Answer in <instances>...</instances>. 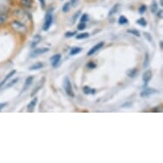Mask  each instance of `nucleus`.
<instances>
[{
  "mask_svg": "<svg viewBox=\"0 0 163 163\" xmlns=\"http://www.w3.org/2000/svg\"><path fill=\"white\" fill-rule=\"evenodd\" d=\"M37 103H38V98L34 97V98L30 102V104H28V105H27V109H28L29 112H33V111H34V109Z\"/></svg>",
  "mask_w": 163,
  "mask_h": 163,
  "instance_id": "ddd939ff",
  "label": "nucleus"
},
{
  "mask_svg": "<svg viewBox=\"0 0 163 163\" xmlns=\"http://www.w3.org/2000/svg\"><path fill=\"white\" fill-rule=\"evenodd\" d=\"M61 58H62V55L61 54H56L54 55L53 56H51V57H50V63H51V66H52L53 68H56L60 62Z\"/></svg>",
  "mask_w": 163,
  "mask_h": 163,
  "instance_id": "423d86ee",
  "label": "nucleus"
},
{
  "mask_svg": "<svg viewBox=\"0 0 163 163\" xmlns=\"http://www.w3.org/2000/svg\"><path fill=\"white\" fill-rule=\"evenodd\" d=\"M143 35H144V37L146 38V40H148L149 42H152L153 39H152L151 35L149 34V33H147V32H144V33H143Z\"/></svg>",
  "mask_w": 163,
  "mask_h": 163,
  "instance_id": "473e14b6",
  "label": "nucleus"
},
{
  "mask_svg": "<svg viewBox=\"0 0 163 163\" xmlns=\"http://www.w3.org/2000/svg\"><path fill=\"white\" fill-rule=\"evenodd\" d=\"M136 23L139 25V26H141V27H145L147 26V21H146V20L143 17H141V18L138 19L137 21H136Z\"/></svg>",
  "mask_w": 163,
  "mask_h": 163,
  "instance_id": "6ab92c4d",
  "label": "nucleus"
},
{
  "mask_svg": "<svg viewBox=\"0 0 163 163\" xmlns=\"http://www.w3.org/2000/svg\"><path fill=\"white\" fill-rule=\"evenodd\" d=\"M150 10H151V12L153 14H155L158 11V5H157V3L155 1H154L152 3V5L150 6Z\"/></svg>",
  "mask_w": 163,
  "mask_h": 163,
  "instance_id": "4be33fe9",
  "label": "nucleus"
},
{
  "mask_svg": "<svg viewBox=\"0 0 163 163\" xmlns=\"http://www.w3.org/2000/svg\"><path fill=\"white\" fill-rule=\"evenodd\" d=\"M85 27H86V24H85V22H79L78 26H77V28L79 31H83V30L85 29Z\"/></svg>",
  "mask_w": 163,
  "mask_h": 163,
  "instance_id": "cd10ccee",
  "label": "nucleus"
},
{
  "mask_svg": "<svg viewBox=\"0 0 163 163\" xmlns=\"http://www.w3.org/2000/svg\"><path fill=\"white\" fill-rule=\"evenodd\" d=\"M63 88H64L65 92L67 93L68 96H69L71 97H74V92L73 91V86L70 82V79L69 77H65L63 79Z\"/></svg>",
  "mask_w": 163,
  "mask_h": 163,
  "instance_id": "f03ea898",
  "label": "nucleus"
},
{
  "mask_svg": "<svg viewBox=\"0 0 163 163\" xmlns=\"http://www.w3.org/2000/svg\"><path fill=\"white\" fill-rule=\"evenodd\" d=\"M146 10H147V7H146V5H141L140 6V8L139 9V11L140 14H143L145 11H146Z\"/></svg>",
  "mask_w": 163,
  "mask_h": 163,
  "instance_id": "72a5a7b5",
  "label": "nucleus"
},
{
  "mask_svg": "<svg viewBox=\"0 0 163 163\" xmlns=\"http://www.w3.org/2000/svg\"><path fill=\"white\" fill-rule=\"evenodd\" d=\"M162 44H163V42H162V41H161V42H160V46H161V49H162V48H163Z\"/></svg>",
  "mask_w": 163,
  "mask_h": 163,
  "instance_id": "79ce46f5",
  "label": "nucleus"
},
{
  "mask_svg": "<svg viewBox=\"0 0 163 163\" xmlns=\"http://www.w3.org/2000/svg\"><path fill=\"white\" fill-rule=\"evenodd\" d=\"M159 93L158 90L155 89H151V88H146V89H143L141 93H140V96L142 97H149L150 95H153V94Z\"/></svg>",
  "mask_w": 163,
  "mask_h": 163,
  "instance_id": "20e7f679",
  "label": "nucleus"
},
{
  "mask_svg": "<svg viewBox=\"0 0 163 163\" xmlns=\"http://www.w3.org/2000/svg\"><path fill=\"white\" fill-rule=\"evenodd\" d=\"M12 27L15 28V29H25V26L21 22L18 21H12Z\"/></svg>",
  "mask_w": 163,
  "mask_h": 163,
  "instance_id": "4468645a",
  "label": "nucleus"
},
{
  "mask_svg": "<svg viewBox=\"0 0 163 163\" xmlns=\"http://www.w3.org/2000/svg\"><path fill=\"white\" fill-rule=\"evenodd\" d=\"M119 7H120V5H119V4L114 5V6L111 8V10H109V16H112V15H114V14H116V12H117L119 10Z\"/></svg>",
  "mask_w": 163,
  "mask_h": 163,
  "instance_id": "dca6fc26",
  "label": "nucleus"
},
{
  "mask_svg": "<svg viewBox=\"0 0 163 163\" xmlns=\"http://www.w3.org/2000/svg\"><path fill=\"white\" fill-rule=\"evenodd\" d=\"M52 12H53V9L48 10L45 16V22L43 25V30L45 32L50 29V27H51L52 22H53V13Z\"/></svg>",
  "mask_w": 163,
  "mask_h": 163,
  "instance_id": "f257e3e1",
  "label": "nucleus"
},
{
  "mask_svg": "<svg viewBox=\"0 0 163 163\" xmlns=\"http://www.w3.org/2000/svg\"><path fill=\"white\" fill-rule=\"evenodd\" d=\"M41 40H42V38H41V36H40V35H39V34L35 35L34 38V40H33V41H32L31 47H32V48H34L35 46L38 45L40 41H41Z\"/></svg>",
  "mask_w": 163,
  "mask_h": 163,
  "instance_id": "2eb2a0df",
  "label": "nucleus"
},
{
  "mask_svg": "<svg viewBox=\"0 0 163 163\" xmlns=\"http://www.w3.org/2000/svg\"><path fill=\"white\" fill-rule=\"evenodd\" d=\"M151 79H152V71L149 69L146 70L143 74V80L145 85L151 80Z\"/></svg>",
  "mask_w": 163,
  "mask_h": 163,
  "instance_id": "0eeeda50",
  "label": "nucleus"
},
{
  "mask_svg": "<svg viewBox=\"0 0 163 163\" xmlns=\"http://www.w3.org/2000/svg\"><path fill=\"white\" fill-rule=\"evenodd\" d=\"M7 105H8L7 103H1L0 104V112H1V110H3V109H5Z\"/></svg>",
  "mask_w": 163,
  "mask_h": 163,
  "instance_id": "4c0bfd02",
  "label": "nucleus"
},
{
  "mask_svg": "<svg viewBox=\"0 0 163 163\" xmlns=\"http://www.w3.org/2000/svg\"><path fill=\"white\" fill-rule=\"evenodd\" d=\"M89 37V33H82V34H76V39L77 40H85V39H87Z\"/></svg>",
  "mask_w": 163,
  "mask_h": 163,
  "instance_id": "a211bd4d",
  "label": "nucleus"
},
{
  "mask_svg": "<svg viewBox=\"0 0 163 163\" xmlns=\"http://www.w3.org/2000/svg\"><path fill=\"white\" fill-rule=\"evenodd\" d=\"M50 50L49 48L45 47V48H35L31 53H30V57L31 58H34L36 56H39L40 55L45 54L46 52H48Z\"/></svg>",
  "mask_w": 163,
  "mask_h": 163,
  "instance_id": "7ed1b4c3",
  "label": "nucleus"
},
{
  "mask_svg": "<svg viewBox=\"0 0 163 163\" xmlns=\"http://www.w3.org/2000/svg\"><path fill=\"white\" fill-rule=\"evenodd\" d=\"M79 0H70V5H72V6H74V7H75L76 5L79 4Z\"/></svg>",
  "mask_w": 163,
  "mask_h": 163,
  "instance_id": "c9c22d12",
  "label": "nucleus"
},
{
  "mask_svg": "<svg viewBox=\"0 0 163 163\" xmlns=\"http://www.w3.org/2000/svg\"><path fill=\"white\" fill-rule=\"evenodd\" d=\"M86 66H87V68H89L90 69H94L97 68V64L95 62H89Z\"/></svg>",
  "mask_w": 163,
  "mask_h": 163,
  "instance_id": "2f4dec72",
  "label": "nucleus"
},
{
  "mask_svg": "<svg viewBox=\"0 0 163 163\" xmlns=\"http://www.w3.org/2000/svg\"><path fill=\"white\" fill-rule=\"evenodd\" d=\"M118 22H119V24H120V25L127 24V23H128V20H127V18H126V16H124V15H120V16L119 17Z\"/></svg>",
  "mask_w": 163,
  "mask_h": 163,
  "instance_id": "412c9836",
  "label": "nucleus"
},
{
  "mask_svg": "<svg viewBox=\"0 0 163 163\" xmlns=\"http://www.w3.org/2000/svg\"><path fill=\"white\" fill-rule=\"evenodd\" d=\"M126 32H127L128 34H130L136 36V37H140V36H141V35H140V32L136 29H128Z\"/></svg>",
  "mask_w": 163,
  "mask_h": 163,
  "instance_id": "5701e85b",
  "label": "nucleus"
},
{
  "mask_svg": "<svg viewBox=\"0 0 163 163\" xmlns=\"http://www.w3.org/2000/svg\"><path fill=\"white\" fill-rule=\"evenodd\" d=\"M21 5L25 7L30 8L33 5V1L32 0H21Z\"/></svg>",
  "mask_w": 163,
  "mask_h": 163,
  "instance_id": "aec40b11",
  "label": "nucleus"
},
{
  "mask_svg": "<svg viewBox=\"0 0 163 163\" xmlns=\"http://www.w3.org/2000/svg\"><path fill=\"white\" fill-rule=\"evenodd\" d=\"M149 62H150L149 56V53H146L144 60H143V67H144V68H147L149 65Z\"/></svg>",
  "mask_w": 163,
  "mask_h": 163,
  "instance_id": "b1692460",
  "label": "nucleus"
},
{
  "mask_svg": "<svg viewBox=\"0 0 163 163\" xmlns=\"http://www.w3.org/2000/svg\"><path fill=\"white\" fill-rule=\"evenodd\" d=\"M76 34H77L76 32H71V31H69V32H66L64 35L66 38H72V37H74V35Z\"/></svg>",
  "mask_w": 163,
  "mask_h": 163,
  "instance_id": "c756f323",
  "label": "nucleus"
},
{
  "mask_svg": "<svg viewBox=\"0 0 163 163\" xmlns=\"http://www.w3.org/2000/svg\"><path fill=\"white\" fill-rule=\"evenodd\" d=\"M45 78H43V79H41V80H40L39 85H38L37 87H35L34 89V91H32V93H31V97H34V95H36L37 92H38V91H39L41 88H42V86L44 85V83H45Z\"/></svg>",
  "mask_w": 163,
  "mask_h": 163,
  "instance_id": "9d476101",
  "label": "nucleus"
},
{
  "mask_svg": "<svg viewBox=\"0 0 163 163\" xmlns=\"http://www.w3.org/2000/svg\"><path fill=\"white\" fill-rule=\"evenodd\" d=\"M139 69H128L126 71V74L130 78H135L139 74Z\"/></svg>",
  "mask_w": 163,
  "mask_h": 163,
  "instance_id": "f8f14e48",
  "label": "nucleus"
},
{
  "mask_svg": "<svg viewBox=\"0 0 163 163\" xmlns=\"http://www.w3.org/2000/svg\"><path fill=\"white\" fill-rule=\"evenodd\" d=\"M81 50H82V48H80V47H74L70 50L69 55L70 56H75V55L79 54Z\"/></svg>",
  "mask_w": 163,
  "mask_h": 163,
  "instance_id": "f3484780",
  "label": "nucleus"
},
{
  "mask_svg": "<svg viewBox=\"0 0 163 163\" xmlns=\"http://www.w3.org/2000/svg\"><path fill=\"white\" fill-rule=\"evenodd\" d=\"M157 17H159V18H162V10H160L157 12Z\"/></svg>",
  "mask_w": 163,
  "mask_h": 163,
  "instance_id": "58836bf2",
  "label": "nucleus"
},
{
  "mask_svg": "<svg viewBox=\"0 0 163 163\" xmlns=\"http://www.w3.org/2000/svg\"><path fill=\"white\" fill-rule=\"evenodd\" d=\"M39 2H40L41 8H42V9H45V0H39Z\"/></svg>",
  "mask_w": 163,
  "mask_h": 163,
  "instance_id": "e433bc0d",
  "label": "nucleus"
},
{
  "mask_svg": "<svg viewBox=\"0 0 163 163\" xmlns=\"http://www.w3.org/2000/svg\"><path fill=\"white\" fill-rule=\"evenodd\" d=\"M7 19H8V15H6L5 13H4V12H1L0 13V24L5 23Z\"/></svg>",
  "mask_w": 163,
  "mask_h": 163,
  "instance_id": "393cba45",
  "label": "nucleus"
},
{
  "mask_svg": "<svg viewBox=\"0 0 163 163\" xmlns=\"http://www.w3.org/2000/svg\"><path fill=\"white\" fill-rule=\"evenodd\" d=\"M33 81H34V76L33 75H31V76H28L27 79H25V83H24V87H23V91H25L27 89L28 87H29L30 85H32L33 83Z\"/></svg>",
  "mask_w": 163,
  "mask_h": 163,
  "instance_id": "1a4fd4ad",
  "label": "nucleus"
},
{
  "mask_svg": "<svg viewBox=\"0 0 163 163\" xmlns=\"http://www.w3.org/2000/svg\"><path fill=\"white\" fill-rule=\"evenodd\" d=\"M15 73H16V70L14 69V70H12V71H10V73L5 76V79H3V80L0 82V90H1V88H2V87H3V86H4L6 83H7V81H8V80H9V79L12 77V76H14V75H15Z\"/></svg>",
  "mask_w": 163,
  "mask_h": 163,
  "instance_id": "6e6552de",
  "label": "nucleus"
},
{
  "mask_svg": "<svg viewBox=\"0 0 163 163\" xmlns=\"http://www.w3.org/2000/svg\"><path fill=\"white\" fill-rule=\"evenodd\" d=\"M18 80H19V79H18V78H15V79L11 80L10 83H9V84H8L7 85H6V86H5V88H10V87H11L12 85H14L15 84H16V83L18 82Z\"/></svg>",
  "mask_w": 163,
  "mask_h": 163,
  "instance_id": "bb28decb",
  "label": "nucleus"
},
{
  "mask_svg": "<svg viewBox=\"0 0 163 163\" xmlns=\"http://www.w3.org/2000/svg\"><path fill=\"white\" fill-rule=\"evenodd\" d=\"M104 42H99V43H97L96 45H94L93 47L91 48V49H90V50L87 52V56H92L93 54H95L98 50H100L102 47H104Z\"/></svg>",
  "mask_w": 163,
  "mask_h": 163,
  "instance_id": "39448f33",
  "label": "nucleus"
},
{
  "mask_svg": "<svg viewBox=\"0 0 163 163\" xmlns=\"http://www.w3.org/2000/svg\"><path fill=\"white\" fill-rule=\"evenodd\" d=\"M44 68V63L40 62H35L34 64L31 65L29 67V70L31 71H34V70H39L41 69Z\"/></svg>",
  "mask_w": 163,
  "mask_h": 163,
  "instance_id": "9b49d317",
  "label": "nucleus"
},
{
  "mask_svg": "<svg viewBox=\"0 0 163 163\" xmlns=\"http://www.w3.org/2000/svg\"><path fill=\"white\" fill-rule=\"evenodd\" d=\"M152 111H153V112H161V109H160L159 107H156V108L152 109Z\"/></svg>",
  "mask_w": 163,
  "mask_h": 163,
  "instance_id": "ea45409f",
  "label": "nucleus"
},
{
  "mask_svg": "<svg viewBox=\"0 0 163 163\" xmlns=\"http://www.w3.org/2000/svg\"><path fill=\"white\" fill-rule=\"evenodd\" d=\"M91 89L90 88V86H88V85H85L84 87H83V92H84L85 95L91 94Z\"/></svg>",
  "mask_w": 163,
  "mask_h": 163,
  "instance_id": "7c9ffc66",
  "label": "nucleus"
},
{
  "mask_svg": "<svg viewBox=\"0 0 163 163\" xmlns=\"http://www.w3.org/2000/svg\"><path fill=\"white\" fill-rule=\"evenodd\" d=\"M80 14H81V12H80L79 10V11H77V12H76V13L74 14V16H73V22H74L75 21L78 19V17H79V15H80Z\"/></svg>",
  "mask_w": 163,
  "mask_h": 163,
  "instance_id": "f704fd0d",
  "label": "nucleus"
},
{
  "mask_svg": "<svg viewBox=\"0 0 163 163\" xmlns=\"http://www.w3.org/2000/svg\"><path fill=\"white\" fill-rule=\"evenodd\" d=\"M89 21V16L87 14H83L80 17V22H86Z\"/></svg>",
  "mask_w": 163,
  "mask_h": 163,
  "instance_id": "c85d7f7f",
  "label": "nucleus"
},
{
  "mask_svg": "<svg viewBox=\"0 0 163 163\" xmlns=\"http://www.w3.org/2000/svg\"><path fill=\"white\" fill-rule=\"evenodd\" d=\"M132 106V103H126V104H123L122 105V107H131Z\"/></svg>",
  "mask_w": 163,
  "mask_h": 163,
  "instance_id": "a19ab883",
  "label": "nucleus"
},
{
  "mask_svg": "<svg viewBox=\"0 0 163 163\" xmlns=\"http://www.w3.org/2000/svg\"><path fill=\"white\" fill-rule=\"evenodd\" d=\"M70 7H71V5H70V3H65L64 5L62 6V12H64V13H67V12H69L70 10Z\"/></svg>",
  "mask_w": 163,
  "mask_h": 163,
  "instance_id": "a878e982",
  "label": "nucleus"
}]
</instances>
